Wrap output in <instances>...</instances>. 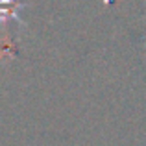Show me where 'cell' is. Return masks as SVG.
I'll return each mask as SVG.
<instances>
[{"instance_id":"1","label":"cell","mask_w":146,"mask_h":146,"mask_svg":"<svg viewBox=\"0 0 146 146\" xmlns=\"http://www.w3.org/2000/svg\"><path fill=\"white\" fill-rule=\"evenodd\" d=\"M13 2H15V0H0V4H2V6H11Z\"/></svg>"}]
</instances>
